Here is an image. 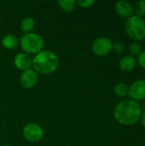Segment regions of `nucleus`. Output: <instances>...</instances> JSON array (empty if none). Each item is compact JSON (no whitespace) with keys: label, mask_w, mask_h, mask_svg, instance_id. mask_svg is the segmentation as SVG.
<instances>
[{"label":"nucleus","mask_w":145,"mask_h":146,"mask_svg":"<svg viewBox=\"0 0 145 146\" xmlns=\"http://www.w3.org/2000/svg\"><path fill=\"white\" fill-rule=\"evenodd\" d=\"M141 113L139 104L132 99L120 102L114 110L115 120L124 126H132L137 123L141 117Z\"/></svg>","instance_id":"obj_1"},{"label":"nucleus","mask_w":145,"mask_h":146,"mask_svg":"<svg viewBox=\"0 0 145 146\" xmlns=\"http://www.w3.org/2000/svg\"><path fill=\"white\" fill-rule=\"evenodd\" d=\"M141 122H142V124H143V126L145 127V111L144 112V114L141 115Z\"/></svg>","instance_id":"obj_21"},{"label":"nucleus","mask_w":145,"mask_h":146,"mask_svg":"<svg viewBox=\"0 0 145 146\" xmlns=\"http://www.w3.org/2000/svg\"><path fill=\"white\" fill-rule=\"evenodd\" d=\"M144 24H145V21H144Z\"/></svg>","instance_id":"obj_23"},{"label":"nucleus","mask_w":145,"mask_h":146,"mask_svg":"<svg viewBox=\"0 0 145 146\" xmlns=\"http://www.w3.org/2000/svg\"><path fill=\"white\" fill-rule=\"evenodd\" d=\"M114 92L118 97L123 98V97H126V95H128L129 86L126 83H119L115 86Z\"/></svg>","instance_id":"obj_14"},{"label":"nucleus","mask_w":145,"mask_h":146,"mask_svg":"<svg viewBox=\"0 0 145 146\" xmlns=\"http://www.w3.org/2000/svg\"><path fill=\"white\" fill-rule=\"evenodd\" d=\"M129 97L132 100L134 101H140L145 98V80H136L132 86L129 87L128 92Z\"/></svg>","instance_id":"obj_7"},{"label":"nucleus","mask_w":145,"mask_h":146,"mask_svg":"<svg viewBox=\"0 0 145 146\" xmlns=\"http://www.w3.org/2000/svg\"><path fill=\"white\" fill-rule=\"evenodd\" d=\"M136 15L141 17L145 15V0H140L136 3L135 5Z\"/></svg>","instance_id":"obj_16"},{"label":"nucleus","mask_w":145,"mask_h":146,"mask_svg":"<svg viewBox=\"0 0 145 146\" xmlns=\"http://www.w3.org/2000/svg\"><path fill=\"white\" fill-rule=\"evenodd\" d=\"M21 86L25 89L32 88L38 82V74L33 69H28L22 73L21 76Z\"/></svg>","instance_id":"obj_8"},{"label":"nucleus","mask_w":145,"mask_h":146,"mask_svg":"<svg viewBox=\"0 0 145 146\" xmlns=\"http://www.w3.org/2000/svg\"><path fill=\"white\" fill-rule=\"evenodd\" d=\"M35 26V21L32 17H26L21 22V29L23 33H30Z\"/></svg>","instance_id":"obj_13"},{"label":"nucleus","mask_w":145,"mask_h":146,"mask_svg":"<svg viewBox=\"0 0 145 146\" xmlns=\"http://www.w3.org/2000/svg\"><path fill=\"white\" fill-rule=\"evenodd\" d=\"M115 52L118 53V54H121L124 52L125 49H126V46H125V44L123 42H121V41H117L115 42L114 44H113V48H112Z\"/></svg>","instance_id":"obj_18"},{"label":"nucleus","mask_w":145,"mask_h":146,"mask_svg":"<svg viewBox=\"0 0 145 146\" xmlns=\"http://www.w3.org/2000/svg\"><path fill=\"white\" fill-rule=\"evenodd\" d=\"M57 3L60 8L65 12L73 11L75 8V3H76L74 0H59Z\"/></svg>","instance_id":"obj_15"},{"label":"nucleus","mask_w":145,"mask_h":146,"mask_svg":"<svg viewBox=\"0 0 145 146\" xmlns=\"http://www.w3.org/2000/svg\"><path fill=\"white\" fill-rule=\"evenodd\" d=\"M76 3H78L82 8H90L95 3V1L94 0H84V1L78 0V1H76Z\"/></svg>","instance_id":"obj_19"},{"label":"nucleus","mask_w":145,"mask_h":146,"mask_svg":"<svg viewBox=\"0 0 145 146\" xmlns=\"http://www.w3.org/2000/svg\"><path fill=\"white\" fill-rule=\"evenodd\" d=\"M137 66V60L132 56H125L119 62V67L121 70L124 72L132 71Z\"/></svg>","instance_id":"obj_11"},{"label":"nucleus","mask_w":145,"mask_h":146,"mask_svg":"<svg viewBox=\"0 0 145 146\" xmlns=\"http://www.w3.org/2000/svg\"><path fill=\"white\" fill-rule=\"evenodd\" d=\"M22 134L24 139L28 142H38L44 137V131L39 125L29 123L24 127Z\"/></svg>","instance_id":"obj_5"},{"label":"nucleus","mask_w":145,"mask_h":146,"mask_svg":"<svg viewBox=\"0 0 145 146\" xmlns=\"http://www.w3.org/2000/svg\"><path fill=\"white\" fill-rule=\"evenodd\" d=\"M32 62V68L36 73L50 74L56 70L59 65V59L56 53L50 50H42L35 55Z\"/></svg>","instance_id":"obj_2"},{"label":"nucleus","mask_w":145,"mask_h":146,"mask_svg":"<svg viewBox=\"0 0 145 146\" xmlns=\"http://www.w3.org/2000/svg\"><path fill=\"white\" fill-rule=\"evenodd\" d=\"M113 48L112 41L107 37H100L95 39L91 45L92 51L99 56H106Z\"/></svg>","instance_id":"obj_6"},{"label":"nucleus","mask_w":145,"mask_h":146,"mask_svg":"<svg viewBox=\"0 0 145 146\" xmlns=\"http://www.w3.org/2000/svg\"><path fill=\"white\" fill-rule=\"evenodd\" d=\"M19 44L26 54L32 55L42 51L44 41L40 35L33 33H28L21 36L19 40Z\"/></svg>","instance_id":"obj_3"},{"label":"nucleus","mask_w":145,"mask_h":146,"mask_svg":"<svg viewBox=\"0 0 145 146\" xmlns=\"http://www.w3.org/2000/svg\"><path fill=\"white\" fill-rule=\"evenodd\" d=\"M138 62L144 69H145V50H142V52L138 55Z\"/></svg>","instance_id":"obj_20"},{"label":"nucleus","mask_w":145,"mask_h":146,"mask_svg":"<svg viewBox=\"0 0 145 146\" xmlns=\"http://www.w3.org/2000/svg\"><path fill=\"white\" fill-rule=\"evenodd\" d=\"M2 44L7 50H15L19 45V39L13 34H8L3 38Z\"/></svg>","instance_id":"obj_12"},{"label":"nucleus","mask_w":145,"mask_h":146,"mask_svg":"<svg viewBox=\"0 0 145 146\" xmlns=\"http://www.w3.org/2000/svg\"><path fill=\"white\" fill-rule=\"evenodd\" d=\"M126 32L134 40H142L145 38L144 20L138 15H132L126 21Z\"/></svg>","instance_id":"obj_4"},{"label":"nucleus","mask_w":145,"mask_h":146,"mask_svg":"<svg viewBox=\"0 0 145 146\" xmlns=\"http://www.w3.org/2000/svg\"><path fill=\"white\" fill-rule=\"evenodd\" d=\"M3 146H9V145H3Z\"/></svg>","instance_id":"obj_22"},{"label":"nucleus","mask_w":145,"mask_h":146,"mask_svg":"<svg viewBox=\"0 0 145 146\" xmlns=\"http://www.w3.org/2000/svg\"><path fill=\"white\" fill-rule=\"evenodd\" d=\"M129 52L132 55V56L139 55L142 52V44L138 42L132 43L129 46Z\"/></svg>","instance_id":"obj_17"},{"label":"nucleus","mask_w":145,"mask_h":146,"mask_svg":"<svg viewBox=\"0 0 145 146\" xmlns=\"http://www.w3.org/2000/svg\"><path fill=\"white\" fill-rule=\"evenodd\" d=\"M115 11L120 16L128 19L133 15L134 9L129 2L120 1L115 4Z\"/></svg>","instance_id":"obj_10"},{"label":"nucleus","mask_w":145,"mask_h":146,"mask_svg":"<svg viewBox=\"0 0 145 146\" xmlns=\"http://www.w3.org/2000/svg\"><path fill=\"white\" fill-rule=\"evenodd\" d=\"M15 66L21 71H26L28 69H31V67H32V62L31 57L26 54V53H18L14 59Z\"/></svg>","instance_id":"obj_9"}]
</instances>
